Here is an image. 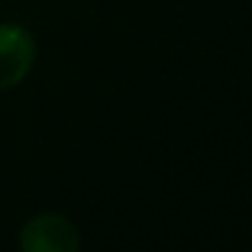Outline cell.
Returning <instances> with one entry per match:
<instances>
[{
    "label": "cell",
    "instance_id": "obj_1",
    "mask_svg": "<svg viewBox=\"0 0 252 252\" xmlns=\"http://www.w3.org/2000/svg\"><path fill=\"white\" fill-rule=\"evenodd\" d=\"M35 62L32 35L15 23L0 25V89L20 84Z\"/></svg>",
    "mask_w": 252,
    "mask_h": 252
},
{
    "label": "cell",
    "instance_id": "obj_2",
    "mask_svg": "<svg viewBox=\"0 0 252 252\" xmlns=\"http://www.w3.org/2000/svg\"><path fill=\"white\" fill-rule=\"evenodd\" d=\"M20 245L25 252H74L79 250V235L67 218L45 213L23 227Z\"/></svg>",
    "mask_w": 252,
    "mask_h": 252
}]
</instances>
